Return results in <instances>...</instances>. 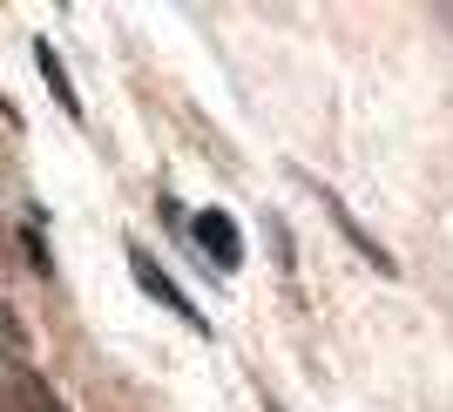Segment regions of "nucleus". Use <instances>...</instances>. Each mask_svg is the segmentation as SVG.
I'll use <instances>...</instances> for the list:
<instances>
[{
    "label": "nucleus",
    "mask_w": 453,
    "mask_h": 412,
    "mask_svg": "<svg viewBox=\"0 0 453 412\" xmlns=\"http://www.w3.org/2000/svg\"><path fill=\"white\" fill-rule=\"evenodd\" d=\"M129 278L142 284V291H150L156 304H170V311H176V318L189 324V332H210V318H203V311H196V304L183 298V291H176V284H170V271H163V263H156V257H150L142 244H129Z\"/></svg>",
    "instance_id": "obj_1"
},
{
    "label": "nucleus",
    "mask_w": 453,
    "mask_h": 412,
    "mask_svg": "<svg viewBox=\"0 0 453 412\" xmlns=\"http://www.w3.org/2000/svg\"><path fill=\"white\" fill-rule=\"evenodd\" d=\"M196 244H203L210 271H237V263H244V230L230 224L224 210H203V217H196Z\"/></svg>",
    "instance_id": "obj_2"
},
{
    "label": "nucleus",
    "mask_w": 453,
    "mask_h": 412,
    "mask_svg": "<svg viewBox=\"0 0 453 412\" xmlns=\"http://www.w3.org/2000/svg\"><path fill=\"white\" fill-rule=\"evenodd\" d=\"M35 61H41V81H48V88H55V102L68 115H75L81 122V102H75V81H68V68H61V55H55V41H35Z\"/></svg>",
    "instance_id": "obj_3"
},
{
    "label": "nucleus",
    "mask_w": 453,
    "mask_h": 412,
    "mask_svg": "<svg viewBox=\"0 0 453 412\" xmlns=\"http://www.w3.org/2000/svg\"><path fill=\"white\" fill-rule=\"evenodd\" d=\"M325 210H332V224H339V230H345V237H352V244H359V250H365V257H372V263H379V271H393V257H386V250H379V244H372V237H365V230H359V224H352V210H339V196H325Z\"/></svg>",
    "instance_id": "obj_4"
},
{
    "label": "nucleus",
    "mask_w": 453,
    "mask_h": 412,
    "mask_svg": "<svg viewBox=\"0 0 453 412\" xmlns=\"http://www.w3.org/2000/svg\"><path fill=\"white\" fill-rule=\"evenodd\" d=\"M7 399H14L20 412H61L55 399H48V393L35 385V378H27V372H14V378H7Z\"/></svg>",
    "instance_id": "obj_5"
}]
</instances>
